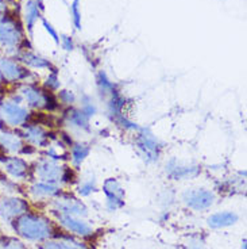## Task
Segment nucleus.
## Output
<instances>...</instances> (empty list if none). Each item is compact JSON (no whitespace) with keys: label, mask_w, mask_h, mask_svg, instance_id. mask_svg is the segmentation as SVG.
<instances>
[{"label":"nucleus","mask_w":247,"mask_h":249,"mask_svg":"<svg viewBox=\"0 0 247 249\" xmlns=\"http://www.w3.org/2000/svg\"><path fill=\"white\" fill-rule=\"evenodd\" d=\"M0 249H26V247L15 238L0 237Z\"/></svg>","instance_id":"21"},{"label":"nucleus","mask_w":247,"mask_h":249,"mask_svg":"<svg viewBox=\"0 0 247 249\" xmlns=\"http://www.w3.org/2000/svg\"><path fill=\"white\" fill-rule=\"evenodd\" d=\"M1 172H3V171H1V169H0V174H1Z\"/></svg>","instance_id":"32"},{"label":"nucleus","mask_w":247,"mask_h":249,"mask_svg":"<svg viewBox=\"0 0 247 249\" xmlns=\"http://www.w3.org/2000/svg\"><path fill=\"white\" fill-rule=\"evenodd\" d=\"M38 176L44 180H56L61 176V168L49 160H41L35 165Z\"/></svg>","instance_id":"12"},{"label":"nucleus","mask_w":247,"mask_h":249,"mask_svg":"<svg viewBox=\"0 0 247 249\" xmlns=\"http://www.w3.org/2000/svg\"><path fill=\"white\" fill-rule=\"evenodd\" d=\"M184 200L192 209L203 210L214 203V194L207 190H189L184 194Z\"/></svg>","instance_id":"9"},{"label":"nucleus","mask_w":247,"mask_h":249,"mask_svg":"<svg viewBox=\"0 0 247 249\" xmlns=\"http://www.w3.org/2000/svg\"><path fill=\"white\" fill-rule=\"evenodd\" d=\"M30 112L20 103H15L8 98L0 99V117L3 119V124L10 129H20L22 126L27 124Z\"/></svg>","instance_id":"3"},{"label":"nucleus","mask_w":247,"mask_h":249,"mask_svg":"<svg viewBox=\"0 0 247 249\" xmlns=\"http://www.w3.org/2000/svg\"><path fill=\"white\" fill-rule=\"evenodd\" d=\"M104 191L108 196V200L111 203V207L116 209L119 206L123 205V190L122 187L119 186V183L114 179H110V180L105 181L104 184Z\"/></svg>","instance_id":"13"},{"label":"nucleus","mask_w":247,"mask_h":249,"mask_svg":"<svg viewBox=\"0 0 247 249\" xmlns=\"http://www.w3.org/2000/svg\"><path fill=\"white\" fill-rule=\"evenodd\" d=\"M61 99L64 102H66V103H72L74 100V96L73 93L69 92V91H62L61 92Z\"/></svg>","instance_id":"25"},{"label":"nucleus","mask_w":247,"mask_h":249,"mask_svg":"<svg viewBox=\"0 0 247 249\" xmlns=\"http://www.w3.org/2000/svg\"><path fill=\"white\" fill-rule=\"evenodd\" d=\"M167 172H169V175H170L172 178H174V179H186V178H192V176L198 175V167H179V165L172 167V165L169 164Z\"/></svg>","instance_id":"17"},{"label":"nucleus","mask_w":247,"mask_h":249,"mask_svg":"<svg viewBox=\"0 0 247 249\" xmlns=\"http://www.w3.org/2000/svg\"><path fill=\"white\" fill-rule=\"evenodd\" d=\"M22 138L27 141L30 145H38L42 146L46 143L48 134L39 124H25L20 129H18Z\"/></svg>","instance_id":"10"},{"label":"nucleus","mask_w":247,"mask_h":249,"mask_svg":"<svg viewBox=\"0 0 247 249\" xmlns=\"http://www.w3.org/2000/svg\"><path fill=\"white\" fill-rule=\"evenodd\" d=\"M13 225L18 234L27 240H34V241L44 240L51 233L49 222L46 219L30 214V213H25L16 219H14Z\"/></svg>","instance_id":"1"},{"label":"nucleus","mask_w":247,"mask_h":249,"mask_svg":"<svg viewBox=\"0 0 247 249\" xmlns=\"http://www.w3.org/2000/svg\"><path fill=\"white\" fill-rule=\"evenodd\" d=\"M0 165L3 168V172L8 176H11L15 180L26 179L29 175V165L27 162L18 156H6L0 160Z\"/></svg>","instance_id":"6"},{"label":"nucleus","mask_w":247,"mask_h":249,"mask_svg":"<svg viewBox=\"0 0 247 249\" xmlns=\"http://www.w3.org/2000/svg\"><path fill=\"white\" fill-rule=\"evenodd\" d=\"M138 146L142 150L143 155L146 156V159L150 161H154L158 159V146L157 141L151 134H141V137L138 140Z\"/></svg>","instance_id":"11"},{"label":"nucleus","mask_w":247,"mask_h":249,"mask_svg":"<svg viewBox=\"0 0 247 249\" xmlns=\"http://www.w3.org/2000/svg\"><path fill=\"white\" fill-rule=\"evenodd\" d=\"M60 219H61V224L64 225V226H66L69 231H74V233H77V234L87 236V234L91 233V228H89L85 222L79 221V219L70 217V215H61Z\"/></svg>","instance_id":"15"},{"label":"nucleus","mask_w":247,"mask_h":249,"mask_svg":"<svg viewBox=\"0 0 247 249\" xmlns=\"http://www.w3.org/2000/svg\"><path fill=\"white\" fill-rule=\"evenodd\" d=\"M89 153V149H88L85 145H76L73 148V160L76 162H81Z\"/></svg>","instance_id":"23"},{"label":"nucleus","mask_w":247,"mask_h":249,"mask_svg":"<svg viewBox=\"0 0 247 249\" xmlns=\"http://www.w3.org/2000/svg\"><path fill=\"white\" fill-rule=\"evenodd\" d=\"M91 191H93V184L91 181H89V183H85V184L80 188V193L82 194V195H88Z\"/></svg>","instance_id":"26"},{"label":"nucleus","mask_w":247,"mask_h":249,"mask_svg":"<svg viewBox=\"0 0 247 249\" xmlns=\"http://www.w3.org/2000/svg\"><path fill=\"white\" fill-rule=\"evenodd\" d=\"M58 86H60V83L57 81L56 75H51L46 81V87L50 88V89H56V88H58Z\"/></svg>","instance_id":"24"},{"label":"nucleus","mask_w":247,"mask_h":249,"mask_svg":"<svg viewBox=\"0 0 247 249\" xmlns=\"http://www.w3.org/2000/svg\"><path fill=\"white\" fill-rule=\"evenodd\" d=\"M64 46H65V49L66 50H70L73 48V44H72V41L69 39V38H64Z\"/></svg>","instance_id":"30"},{"label":"nucleus","mask_w":247,"mask_h":249,"mask_svg":"<svg viewBox=\"0 0 247 249\" xmlns=\"http://www.w3.org/2000/svg\"><path fill=\"white\" fill-rule=\"evenodd\" d=\"M31 193L35 196H51L57 194V188L49 183H37L31 187Z\"/></svg>","instance_id":"18"},{"label":"nucleus","mask_w":247,"mask_h":249,"mask_svg":"<svg viewBox=\"0 0 247 249\" xmlns=\"http://www.w3.org/2000/svg\"><path fill=\"white\" fill-rule=\"evenodd\" d=\"M69 121L79 127H88V115L81 111H72L69 115Z\"/></svg>","instance_id":"22"},{"label":"nucleus","mask_w":247,"mask_h":249,"mask_svg":"<svg viewBox=\"0 0 247 249\" xmlns=\"http://www.w3.org/2000/svg\"><path fill=\"white\" fill-rule=\"evenodd\" d=\"M236 221H238V215L230 212L217 213L208 218V224L212 228H226L230 225H234Z\"/></svg>","instance_id":"14"},{"label":"nucleus","mask_w":247,"mask_h":249,"mask_svg":"<svg viewBox=\"0 0 247 249\" xmlns=\"http://www.w3.org/2000/svg\"><path fill=\"white\" fill-rule=\"evenodd\" d=\"M29 210L27 202L20 198L10 196L0 202V217L4 221H14Z\"/></svg>","instance_id":"7"},{"label":"nucleus","mask_w":247,"mask_h":249,"mask_svg":"<svg viewBox=\"0 0 247 249\" xmlns=\"http://www.w3.org/2000/svg\"><path fill=\"white\" fill-rule=\"evenodd\" d=\"M14 89L22 98V103L25 102L31 108H41L46 106V92H42L35 86L20 84L18 88H14Z\"/></svg>","instance_id":"8"},{"label":"nucleus","mask_w":247,"mask_h":249,"mask_svg":"<svg viewBox=\"0 0 247 249\" xmlns=\"http://www.w3.org/2000/svg\"><path fill=\"white\" fill-rule=\"evenodd\" d=\"M42 249H85V247L73 241H64V243H46Z\"/></svg>","instance_id":"19"},{"label":"nucleus","mask_w":247,"mask_h":249,"mask_svg":"<svg viewBox=\"0 0 247 249\" xmlns=\"http://www.w3.org/2000/svg\"><path fill=\"white\" fill-rule=\"evenodd\" d=\"M30 72L18 61L8 57H0V84L11 86L25 81Z\"/></svg>","instance_id":"5"},{"label":"nucleus","mask_w":247,"mask_h":249,"mask_svg":"<svg viewBox=\"0 0 247 249\" xmlns=\"http://www.w3.org/2000/svg\"><path fill=\"white\" fill-rule=\"evenodd\" d=\"M0 146L7 155H31L34 149L31 145H27L22 138L18 129L3 127L0 129Z\"/></svg>","instance_id":"4"},{"label":"nucleus","mask_w":247,"mask_h":249,"mask_svg":"<svg viewBox=\"0 0 247 249\" xmlns=\"http://www.w3.org/2000/svg\"><path fill=\"white\" fill-rule=\"evenodd\" d=\"M38 18V7L34 1H29L27 7H26V20H27V26L29 29L33 27L35 19Z\"/></svg>","instance_id":"20"},{"label":"nucleus","mask_w":247,"mask_h":249,"mask_svg":"<svg viewBox=\"0 0 247 249\" xmlns=\"http://www.w3.org/2000/svg\"><path fill=\"white\" fill-rule=\"evenodd\" d=\"M62 179L65 181H72L73 180V172L69 168H66L64 171V175H62Z\"/></svg>","instance_id":"28"},{"label":"nucleus","mask_w":247,"mask_h":249,"mask_svg":"<svg viewBox=\"0 0 247 249\" xmlns=\"http://www.w3.org/2000/svg\"><path fill=\"white\" fill-rule=\"evenodd\" d=\"M26 39L23 38V33L18 22V15L13 13L4 19L0 20V46L6 49H16L20 52L23 50V45Z\"/></svg>","instance_id":"2"},{"label":"nucleus","mask_w":247,"mask_h":249,"mask_svg":"<svg viewBox=\"0 0 247 249\" xmlns=\"http://www.w3.org/2000/svg\"><path fill=\"white\" fill-rule=\"evenodd\" d=\"M77 1H79V0H76V1H74L73 10H72V11H73V15H74V23H76V26L79 27V26H80V22H79V20H80V15H79V10H77Z\"/></svg>","instance_id":"27"},{"label":"nucleus","mask_w":247,"mask_h":249,"mask_svg":"<svg viewBox=\"0 0 247 249\" xmlns=\"http://www.w3.org/2000/svg\"><path fill=\"white\" fill-rule=\"evenodd\" d=\"M18 61L23 62L27 67H33V68H46L49 67V62L41 58L37 54L31 53L30 50H20L18 54Z\"/></svg>","instance_id":"16"},{"label":"nucleus","mask_w":247,"mask_h":249,"mask_svg":"<svg viewBox=\"0 0 247 249\" xmlns=\"http://www.w3.org/2000/svg\"><path fill=\"white\" fill-rule=\"evenodd\" d=\"M8 88H10V86H1V84H0V99L6 96Z\"/></svg>","instance_id":"31"},{"label":"nucleus","mask_w":247,"mask_h":249,"mask_svg":"<svg viewBox=\"0 0 247 249\" xmlns=\"http://www.w3.org/2000/svg\"><path fill=\"white\" fill-rule=\"evenodd\" d=\"M44 25H45V27H46V30L49 31L50 34H51V36H53V38H54V39H56V41H58V38H57L56 31H54V30H53V29H51V26H50L49 23H48V22H46V20H44Z\"/></svg>","instance_id":"29"}]
</instances>
